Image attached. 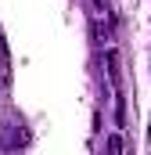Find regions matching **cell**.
<instances>
[{
  "label": "cell",
  "instance_id": "6da1fadb",
  "mask_svg": "<svg viewBox=\"0 0 151 155\" xmlns=\"http://www.w3.org/2000/svg\"><path fill=\"white\" fill-rule=\"evenodd\" d=\"M7 69H11V61H7V43L0 40V83L7 79Z\"/></svg>",
  "mask_w": 151,
  "mask_h": 155
},
{
  "label": "cell",
  "instance_id": "7a4b0ae2",
  "mask_svg": "<svg viewBox=\"0 0 151 155\" xmlns=\"http://www.w3.org/2000/svg\"><path fill=\"white\" fill-rule=\"evenodd\" d=\"M108 155H122V137H119V134L108 137Z\"/></svg>",
  "mask_w": 151,
  "mask_h": 155
},
{
  "label": "cell",
  "instance_id": "3957f363",
  "mask_svg": "<svg viewBox=\"0 0 151 155\" xmlns=\"http://www.w3.org/2000/svg\"><path fill=\"white\" fill-rule=\"evenodd\" d=\"M94 4H97V7H104V0H94Z\"/></svg>",
  "mask_w": 151,
  "mask_h": 155
},
{
  "label": "cell",
  "instance_id": "277c9868",
  "mask_svg": "<svg viewBox=\"0 0 151 155\" xmlns=\"http://www.w3.org/2000/svg\"><path fill=\"white\" fill-rule=\"evenodd\" d=\"M148 134H151V126H148Z\"/></svg>",
  "mask_w": 151,
  "mask_h": 155
}]
</instances>
